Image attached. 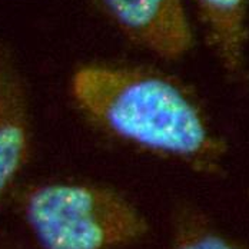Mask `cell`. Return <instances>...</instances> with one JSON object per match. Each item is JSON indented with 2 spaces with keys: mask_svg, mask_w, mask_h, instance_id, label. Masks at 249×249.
<instances>
[{
  "mask_svg": "<svg viewBox=\"0 0 249 249\" xmlns=\"http://www.w3.org/2000/svg\"><path fill=\"white\" fill-rule=\"evenodd\" d=\"M69 89L82 116L113 141L198 174L224 172L228 143L180 79L148 66L89 63Z\"/></svg>",
  "mask_w": 249,
  "mask_h": 249,
  "instance_id": "1",
  "label": "cell"
},
{
  "mask_svg": "<svg viewBox=\"0 0 249 249\" xmlns=\"http://www.w3.org/2000/svg\"><path fill=\"white\" fill-rule=\"evenodd\" d=\"M18 209L42 249H124L142 241L149 224L122 194L88 182L29 185Z\"/></svg>",
  "mask_w": 249,
  "mask_h": 249,
  "instance_id": "2",
  "label": "cell"
},
{
  "mask_svg": "<svg viewBox=\"0 0 249 249\" xmlns=\"http://www.w3.org/2000/svg\"><path fill=\"white\" fill-rule=\"evenodd\" d=\"M124 37L160 60L182 59L194 46L183 0H98Z\"/></svg>",
  "mask_w": 249,
  "mask_h": 249,
  "instance_id": "3",
  "label": "cell"
},
{
  "mask_svg": "<svg viewBox=\"0 0 249 249\" xmlns=\"http://www.w3.org/2000/svg\"><path fill=\"white\" fill-rule=\"evenodd\" d=\"M32 146L27 82L13 49L0 42V199L25 169Z\"/></svg>",
  "mask_w": 249,
  "mask_h": 249,
  "instance_id": "4",
  "label": "cell"
},
{
  "mask_svg": "<svg viewBox=\"0 0 249 249\" xmlns=\"http://www.w3.org/2000/svg\"><path fill=\"white\" fill-rule=\"evenodd\" d=\"M209 49L231 80L247 76L249 0H194Z\"/></svg>",
  "mask_w": 249,
  "mask_h": 249,
  "instance_id": "5",
  "label": "cell"
},
{
  "mask_svg": "<svg viewBox=\"0 0 249 249\" xmlns=\"http://www.w3.org/2000/svg\"><path fill=\"white\" fill-rule=\"evenodd\" d=\"M168 249H244L225 235L212 219L192 205L180 206L174 215Z\"/></svg>",
  "mask_w": 249,
  "mask_h": 249,
  "instance_id": "6",
  "label": "cell"
}]
</instances>
